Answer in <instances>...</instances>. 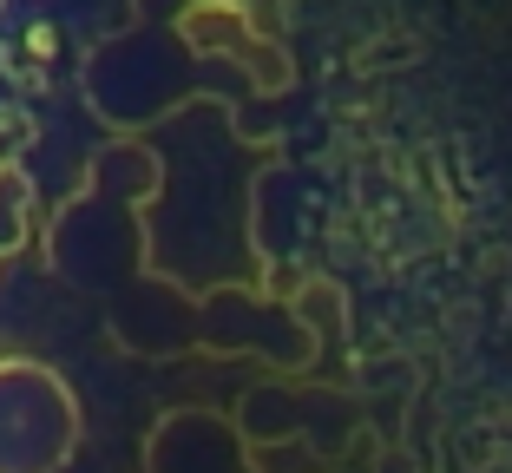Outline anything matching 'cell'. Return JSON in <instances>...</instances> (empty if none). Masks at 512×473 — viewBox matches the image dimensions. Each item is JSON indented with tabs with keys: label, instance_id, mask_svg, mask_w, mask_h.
<instances>
[{
	"label": "cell",
	"instance_id": "7a4b0ae2",
	"mask_svg": "<svg viewBox=\"0 0 512 473\" xmlns=\"http://www.w3.org/2000/svg\"><path fill=\"white\" fill-rule=\"evenodd\" d=\"M145 473H263L237 421L211 408H178L145 441Z\"/></svg>",
	"mask_w": 512,
	"mask_h": 473
},
{
	"label": "cell",
	"instance_id": "6da1fadb",
	"mask_svg": "<svg viewBox=\"0 0 512 473\" xmlns=\"http://www.w3.org/2000/svg\"><path fill=\"white\" fill-rule=\"evenodd\" d=\"M79 454V401L46 362H0V473H66Z\"/></svg>",
	"mask_w": 512,
	"mask_h": 473
}]
</instances>
